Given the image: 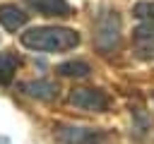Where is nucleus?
<instances>
[{
  "mask_svg": "<svg viewBox=\"0 0 154 144\" xmlns=\"http://www.w3.org/2000/svg\"><path fill=\"white\" fill-rule=\"evenodd\" d=\"M22 46L36 53H65L79 46V34L67 26H31L19 36Z\"/></svg>",
  "mask_w": 154,
  "mask_h": 144,
  "instance_id": "obj_1",
  "label": "nucleus"
},
{
  "mask_svg": "<svg viewBox=\"0 0 154 144\" xmlns=\"http://www.w3.org/2000/svg\"><path fill=\"white\" fill-rule=\"evenodd\" d=\"M120 41H123L120 14L113 7H101L99 14L94 17V46L103 55H111L113 50L120 48Z\"/></svg>",
  "mask_w": 154,
  "mask_h": 144,
  "instance_id": "obj_2",
  "label": "nucleus"
},
{
  "mask_svg": "<svg viewBox=\"0 0 154 144\" xmlns=\"http://www.w3.org/2000/svg\"><path fill=\"white\" fill-rule=\"evenodd\" d=\"M67 103L75 106V108H79V110H87V113H106L111 108V96L103 89L79 86V89H72L70 91Z\"/></svg>",
  "mask_w": 154,
  "mask_h": 144,
  "instance_id": "obj_3",
  "label": "nucleus"
},
{
  "mask_svg": "<svg viewBox=\"0 0 154 144\" xmlns=\"http://www.w3.org/2000/svg\"><path fill=\"white\" fill-rule=\"evenodd\" d=\"M55 137L60 144H99L103 139V132L96 127H82V125H58Z\"/></svg>",
  "mask_w": 154,
  "mask_h": 144,
  "instance_id": "obj_4",
  "label": "nucleus"
},
{
  "mask_svg": "<svg viewBox=\"0 0 154 144\" xmlns=\"http://www.w3.org/2000/svg\"><path fill=\"white\" fill-rule=\"evenodd\" d=\"M132 48L140 60H154V22H142L132 31Z\"/></svg>",
  "mask_w": 154,
  "mask_h": 144,
  "instance_id": "obj_5",
  "label": "nucleus"
},
{
  "mask_svg": "<svg viewBox=\"0 0 154 144\" xmlns=\"http://www.w3.org/2000/svg\"><path fill=\"white\" fill-rule=\"evenodd\" d=\"M19 91L29 98H36V101H53V98H58L60 86L51 79H29V82L19 84Z\"/></svg>",
  "mask_w": 154,
  "mask_h": 144,
  "instance_id": "obj_6",
  "label": "nucleus"
},
{
  "mask_svg": "<svg viewBox=\"0 0 154 144\" xmlns=\"http://www.w3.org/2000/svg\"><path fill=\"white\" fill-rule=\"evenodd\" d=\"M26 22H29V14H26L22 7L12 5V2L0 5V24H2L7 31H19L22 26H26Z\"/></svg>",
  "mask_w": 154,
  "mask_h": 144,
  "instance_id": "obj_7",
  "label": "nucleus"
},
{
  "mask_svg": "<svg viewBox=\"0 0 154 144\" xmlns=\"http://www.w3.org/2000/svg\"><path fill=\"white\" fill-rule=\"evenodd\" d=\"M24 2L43 17H67L70 14V2L67 0H24Z\"/></svg>",
  "mask_w": 154,
  "mask_h": 144,
  "instance_id": "obj_8",
  "label": "nucleus"
},
{
  "mask_svg": "<svg viewBox=\"0 0 154 144\" xmlns=\"http://www.w3.org/2000/svg\"><path fill=\"white\" fill-rule=\"evenodd\" d=\"M17 67H19V55L14 50H2L0 53V84H10L14 79Z\"/></svg>",
  "mask_w": 154,
  "mask_h": 144,
  "instance_id": "obj_9",
  "label": "nucleus"
},
{
  "mask_svg": "<svg viewBox=\"0 0 154 144\" xmlns=\"http://www.w3.org/2000/svg\"><path fill=\"white\" fill-rule=\"evenodd\" d=\"M55 72L60 77H75V79H82V77H89L91 72V65L84 62V60H67V62H60L55 67Z\"/></svg>",
  "mask_w": 154,
  "mask_h": 144,
  "instance_id": "obj_10",
  "label": "nucleus"
},
{
  "mask_svg": "<svg viewBox=\"0 0 154 144\" xmlns=\"http://www.w3.org/2000/svg\"><path fill=\"white\" fill-rule=\"evenodd\" d=\"M152 125H154V120H152V115L147 110H142V108L132 110V130H135V134H140V137L147 134L152 130Z\"/></svg>",
  "mask_w": 154,
  "mask_h": 144,
  "instance_id": "obj_11",
  "label": "nucleus"
},
{
  "mask_svg": "<svg viewBox=\"0 0 154 144\" xmlns=\"http://www.w3.org/2000/svg\"><path fill=\"white\" fill-rule=\"evenodd\" d=\"M132 14L140 22H154V0H140L132 7Z\"/></svg>",
  "mask_w": 154,
  "mask_h": 144,
  "instance_id": "obj_12",
  "label": "nucleus"
}]
</instances>
